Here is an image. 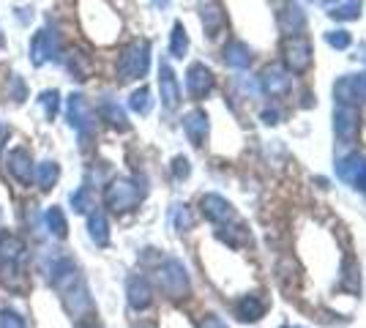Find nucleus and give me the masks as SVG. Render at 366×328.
<instances>
[{"label": "nucleus", "instance_id": "1", "mask_svg": "<svg viewBox=\"0 0 366 328\" xmlns=\"http://www.w3.org/2000/svg\"><path fill=\"white\" fill-rule=\"evenodd\" d=\"M148 66H151V44H148L145 38H137V41H132V44L121 52L118 77H121V82L140 79V77H145Z\"/></svg>", "mask_w": 366, "mask_h": 328}, {"label": "nucleus", "instance_id": "2", "mask_svg": "<svg viewBox=\"0 0 366 328\" xmlns=\"http://www.w3.org/2000/svg\"><path fill=\"white\" fill-rule=\"evenodd\" d=\"M140 200H143V189H140L132 178H115V181L107 186V194H104L107 208L115 211V214H126V211L137 208Z\"/></svg>", "mask_w": 366, "mask_h": 328}, {"label": "nucleus", "instance_id": "3", "mask_svg": "<svg viewBox=\"0 0 366 328\" xmlns=\"http://www.w3.org/2000/svg\"><path fill=\"white\" fill-rule=\"evenodd\" d=\"M60 47H63V41H60V33L55 27L36 30L33 38H30V63L33 66H44V63L55 60L60 55Z\"/></svg>", "mask_w": 366, "mask_h": 328}, {"label": "nucleus", "instance_id": "4", "mask_svg": "<svg viewBox=\"0 0 366 328\" xmlns=\"http://www.w3.org/2000/svg\"><path fill=\"white\" fill-rule=\"evenodd\" d=\"M156 279H159V288H162L164 296H170V299H186L188 296V274L178 260L162 263L159 271H156Z\"/></svg>", "mask_w": 366, "mask_h": 328}, {"label": "nucleus", "instance_id": "5", "mask_svg": "<svg viewBox=\"0 0 366 328\" xmlns=\"http://www.w3.org/2000/svg\"><path fill=\"white\" fill-rule=\"evenodd\" d=\"M282 55H284V66L295 74H304L312 66V44L306 36H287L282 44Z\"/></svg>", "mask_w": 366, "mask_h": 328}, {"label": "nucleus", "instance_id": "6", "mask_svg": "<svg viewBox=\"0 0 366 328\" xmlns=\"http://www.w3.org/2000/svg\"><path fill=\"white\" fill-rule=\"evenodd\" d=\"M66 118H69L71 129H77V134L82 140L90 137V131H93V110H90V104L85 101L82 93H71L66 99Z\"/></svg>", "mask_w": 366, "mask_h": 328}, {"label": "nucleus", "instance_id": "7", "mask_svg": "<svg viewBox=\"0 0 366 328\" xmlns=\"http://www.w3.org/2000/svg\"><path fill=\"white\" fill-rule=\"evenodd\" d=\"M5 170H8V175H11L19 186H30V184H33V173H36V164H33V159H30V151L22 148V145L11 148V151L5 153Z\"/></svg>", "mask_w": 366, "mask_h": 328}, {"label": "nucleus", "instance_id": "8", "mask_svg": "<svg viewBox=\"0 0 366 328\" xmlns=\"http://www.w3.org/2000/svg\"><path fill=\"white\" fill-rule=\"evenodd\" d=\"M27 255V244L16 233H0V266H19Z\"/></svg>", "mask_w": 366, "mask_h": 328}, {"label": "nucleus", "instance_id": "9", "mask_svg": "<svg viewBox=\"0 0 366 328\" xmlns=\"http://www.w3.org/2000/svg\"><path fill=\"white\" fill-rule=\"evenodd\" d=\"M186 88H188V93H191L194 99L208 96L210 88H213V74H210V68H208L205 63H191L188 71H186Z\"/></svg>", "mask_w": 366, "mask_h": 328}, {"label": "nucleus", "instance_id": "10", "mask_svg": "<svg viewBox=\"0 0 366 328\" xmlns=\"http://www.w3.org/2000/svg\"><path fill=\"white\" fill-rule=\"evenodd\" d=\"M334 129H337V137L350 142L358 131V110L350 107V104H339L337 112H334Z\"/></svg>", "mask_w": 366, "mask_h": 328}, {"label": "nucleus", "instance_id": "11", "mask_svg": "<svg viewBox=\"0 0 366 328\" xmlns=\"http://www.w3.org/2000/svg\"><path fill=\"white\" fill-rule=\"evenodd\" d=\"M49 282L63 293V290H69L71 285L80 282V271H77V266L69 257H58L52 263V268H49Z\"/></svg>", "mask_w": 366, "mask_h": 328}, {"label": "nucleus", "instance_id": "12", "mask_svg": "<svg viewBox=\"0 0 366 328\" xmlns=\"http://www.w3.org/2000/svg\"><path fill=\"white\" fill-rule=\"evenodd\" d=\"M339 178L342 181H347V184H353L356 189H361L366 192V159L364 156H347V159H342L339 162Z\"/></svg>", "mask_w": 366, "mask_h": 328}, {"label": "nucleus", "instance_id": "13", "mask_svg": "<svg viewBox=\"0 0 366 328\" xmlns=\"http://www.w3.org/2000/svg\"><path fill=\"white\" fill-rule=\"evenodd\" d=\"M126 296H129L132 310H148L151 301H154V290H151L148 279L140 277V274L129 277V282H126Z\"/></svg>", "mask_w": 366, "mask_h": 328}, {"label": "nucleus", "instance_id": "14", "mask_svg": "<svg viewBox=\"0 0 366 328\" xmlns=\"http://www.w3.org/2000/svg\"><path fill=\"white\" fill-rule=\"evenodd\" d=\"M199 208H202V214H205L210 222H216V225H224V222H230V219L235 216L232 205H230L224 197H219V194H205V197L199 200Z\"/></svg>", "mask_w": 366, "mask_h": 328}, {"label": "nucleus", "instance_id": "15", "mask_svg": "<svg viewBox=\"0 0 366 328\" xmlns=\"http://www.w3.org/2000/svg\"><path fill=\"white\" fill-rule=\"evenodd\" d=\"M63 304H66V310L74 318H80V315H85L90 310V293H88V288H85L82 279L77 285H71L69 290H63Z\"/></svg>", "mask_w": 366, "mask_h": 328}, {"label": "nucleus", "instance_id": "16", "mask_svg": "<svg viewBox=\"0 0 366 328\" xmlns=\"http://www.w3.org/2000/svg\"><path fill=\"white\" fill-rule=\"evenodd\" d=\"M159 90H162V101L170 110L178 107V101H181V85H178V79H175V74H173V68L167 63H162V68H159Z\"/></svg>", "mask_w": 366, "mask_h": 328}, {"label": "nucleus", "instance_id": "17", "mask_svg": "<svg viewBox=\"0 0 366 328\" xmlns=\"http://www.w3.org/2000/svg\"><path fill=\"white\" fill-rule=\"evenodd\" d=\"M183 129H186V137L194 142V145H202L205 137H208V115L202 110H191L186 112L183 118Z\"/></svg>", "mask_w": 366, "mask_h": 328}, {"label": "nucleus", "instance_id": "18", "mask_svg": "<svg viewBox=\"0 0 366 328\" xmlns=\"http://www.w3.org/2000/svg\"><path fill=\"white\" fill-rule=\"evenodd\" d=\"M235 315H238V320H243V323H254V320H260V318L265 315V304H263L257 296H243V299L235 304Z\"/></svg>", "mask_w": 366, "mask_h": 328}, {"label": "nucleus", "instance_id": "19", "mask_svg": "<svg viewBox=\"0 0 366 328\" xmlns=\"http://www.w3.org/2000/svg\"><path fill=\"white\" fill-rule=\"evenodd\" d=\"M88 236L96 241V247H107L110 244V222L101 211H90L88 216Z\"/></svg>", "mask_w": 366, "mask_h": 328}, {"label": "nucleus", "instance_id": "20", "mask_svg": "<svg viewBox=\"0 0 366 328\" xmlns=\"http://www.w3.org/2000/svg\"><path fill=\"white\" fill-rule=\"evenodd\" d=\"M58 178H60L58 162H41V164L36 167V173H33V181L38 184L41 192H52L55 184H58Z\"/></svg>", "mask_w": 366, "mask_h": 328}, {"label": "nucleus", "instance_id": "21", "mask_svg": "<svg viewBox=\"0 0 366 328\" xmlns=\"http://www.w3.org/2000/svg\"><path fill=\"white\" fill-rule=\"evenodd\" d=\"M224 63L232 66V68H246L252 63V52L243 41H230L224 47Z\"/></svg>", "mask_w": 366, "mask_h": 328}, {"label": "nucleus", "instance_id": "22", "mask_svg": "<svg viewBox=\"0 0 366 328\" xmlns=\"http://www.w3.org/2000/svg\"><path fill=\"white\" fill-rule=\"evenodd\" d=\"M279 25H282L284 33L295 36V33L304 27V11H301L298 5H293V3H287L284 11H279Z\"/></svg>", "mask_w": 366, "mask_h": 328}, {"label": "nucleus", "instance_id": "23", "mask_svg": "<svg viewBox=\"0 0 366 328\" xmlns=\"http://www.w3.org/2000/svg\"><path fill=\"white\" fill-rule=\"evenodd\" d=\"M44 225H47V230H49L55 238H66V236H69V222H66V214H63L58 205H52V208H47V211H44Z\"/></svg>", "mask_w": 366, "mask_h": 328}, {"label": "nucleus", "instance_id": "24", "mask_svg": "<svg viewBox=\"0 0 366 328\" xmlns=\"http://www.w3.org/2000/svg\"><path fill=\"white\" fill-rule=\"evenodd\" d=\"M99 115H101V121H107V123L115 126V129H129V118H126L123 107L115 104V101H101Z\"/></svg>", "mask_w": 366, "mask_h": 328}, {"label": "nucleus", "instance_id": "25", "mask_svg": "<svg viewBox=\"0 0 366 328\" xmlns=\"http://www.w3.org/2000/svg\"><path fill=\"white\" fill-rule=\"evenodd\" d=\"M202 25H205L208 36H216V33L224 27V11H221L216 3L205 5V8H202Z\"/></svg>", "mask_w": 366, "mask_h": 328}, {"label": "nucleus", "instance_id": "26", "mask_svg": "<svg viewBox=\"0 0 366 328\" xmlns=\"http://www.w3.org/2000/svg\"><path fill=\"white\" fill-rule=\"evenodd\" d=\"M263 85H265L268 93H282V90H287L290 77L284 71H279V68H265L263 71Z\"/></svg>", "mask_w": 366, "mask_h": 328}, {"label": "nucleus", "instance_id": "27", "mask_svg": "<svg viewBox=\"0 0 366 328\" xmlns=\"http://www.w3.org/2000/svg\"><path fill=\"white\" fill-rule=\"evenodd\" d=\"M186 49H188V36H186V27H183L181 22H175V25H173V36H170V52H173L175 58H183V55H186Z\"/></svg>", "mask_w": 366, "mask_h": 328}, {"label": "nucleus", "instance_id": "28", "mask_svg": "<svg viewBox=\"0 0 366 328\" xmlns=\"http://www.w3.org/2000/svg\"><path fill=\"white\" fill-rule=\"evenodd\" d=\"M71 208H74L77 214L93 211V197H90V189H88V186H82V189H77V192L71 194Z\"/></svg>", "mask_w": 366, "mask_h": 328}, {"label": "nucleus", "instance_id": "29", "mask_svg": "<svg viewBox=\"0 0 366 328\" xmlns=\"http://www.w3.org/2000/svg\"><path fill=\"white\" fill-rule=\"evenodd\" d=\"M38 101H41L44 115L52 121V118L58 115V107H60V93H58V90H44V93L38 96Z\"/></svg>", "mask_w": 366, "mask_h": 328}, {"label": "nucleus", "instance_id": "30", "mask_svg": "<svg viewBox=\"0 0 366 328\" xmlns=\"http://www.w3.org/2000/svg\"><path fill=\"white\" fill-rule=\"evenodd\" d=\"M129 107H132L134 112L145 115V112L151 110V90H148V88H140V90H134V93H132V99H129Z\"/></svg>", "mask_w": 366, "mask_h": 328}, {"label": "nucleus", "instance_id": "31", "mask_svg": "<svg viewBox=\"0 0 366 328\" xmlns=\"http://www.w3.org/2000/svg\"><path fill=\"white\" fill-rule=\"evenodd\" d=\"M358 14H361V0H347V3H342L331 11L334 19H356Z\"/></svg>", "mask_w": 366, "mask_h": 328}, {"label": "nucleus", "instance_id": "32", "mask_svg": "<svg viewBox=\"0 0 366 328\" xmlns=\"http://www.w3.org/2000/svg\"><path fill=\"white\" fill-rule=\"evenodd\" d=\"M337 99H339V104H350V101H356L358 99V93H356V85H353V77H347V79H342L339 85H337Z\"/></svg>", "mask_w": 366, "mask_h": 328}, {"label": "nucleus", "instance_id": "33", "mask_svg": "<svg viewBox=\"0 0 366 328\" xmlns=\"http://www.w3.org/2000/svg\"><path fill=\"white\" fill-rule=\"evenodd\" d=\"M69 71L77 79H88V63H85V55L82 52H71L69 55Z\"/></svg>", "mask_w": 366, "mask_h": 328}, {"label": "nucleus", "instance_id": "34", "mask_svg": "<svg viewBox=\"0 0 366 328\" xmlns=\"http://www.w3.org/2000/svg\"><path fill=\"white\" fill-rule=\"evenodd\" d=\"M0 328H27L25 318L14 310H0Z\"/></svg>", "mask_w": 366, "mask_h": 328}, {"label": "nucleus", "instance_id": "35", "mask_svg": "<svg viewBox=\"0 0 366 328\" xmlns=\"http://www.w3.org/2000/svg\"><path fill=\"white\" fill-rule=\"evenodd\" d=\"M8 99H11V101H16V104L27 99V85H25V79L11 77V90H8Z\"/></svg>", "mask_w": 366, "mask_h": 328}, {"label": "nucleus", "instance_id": "36", "mask_svg": "<svg viewBox=\"0 0 366 328\" xmlns=\"http://www.w3.org/2000/svg\"><path fill=\"white\" fill-rule=\"evenodd\" d=\"M173 219H175V227H178V230H188V227H191V214H188V208H186V205H178V208H175V214H173Z\"/></svg>", "mask_w": 366, "mask_h": 328}, {"label": "nucleus", "instance_id": "37", "mask_svg": "<svg viewBox=\"0 0 366 328\" xmlns=\"http://www.w3.org/2000/svg\"><path fill=\"white\" fill-rule=\"evenodd\" d=\"M328 44L337 47V49H345V47H350V33H345V30H334V33H328Z\"/></svg>", "mask_w": 366, "mask_h": 328}, {"label": "nucleus", "instance_id": "38", "mask_svg": "<svg viewBox=\"0 0 366 328\" xmlns=\"http://www.w3.org/2000/svg\"><path fill=\"white\" fill-rule=\"evenodd\" d=\"M173 173H175V178H186V175L191 173V167H188V159H186V156H178V159L173 162Z\"/></svg>", "mask_w": 366, "mask_h": 328}, {"label": "nucleus", "instance_id": "39", "mask_svg": "<svg viewBox=\"0 0 366 328\" xmlns=\"http://www.w3.org/2000/svg\"><path fill=\"white\" fill-rule=\"evenodd\" d=\"M199 328H227V323L221 318H216V315H208V318L199 320Z\"/></svg>", "mask_w": 366, "mask_h": 328}, {"label": "nucleus", "instance_id": "40", "mask_svg": "<svg viewBox=\"0 0 366 328\" xmlns=\"http://www.w3.org/2000/svg\"><path fill=\"white\" fill-rule=\"evenodd\" d=\"M353 85H356V93L366 99V74H361V77H353Z\"/></svg>", "mask_w": 366, "mask_h": 328}, {"label": "nucleus", "instance_id": "41", "mask_svg": "<svg viewBox=\"0 0 366 328\" xmlns=\"http://www.w3.org/2000/svg\"><path fill=\"white\" fill-rule=\"evenodd\" d=\"M5 137H8V126L0 123V151H3V145H5Z\"/></svg>", "mask_w": 366, "mask_h": 328}, {"label": "nucleus", "instance_id": "42", "mask_svg": "<svg viewBox=\"0 0 366 328\" xmlns=\"http://www.w3.org/2000/svg\"><path fill=\"white\" fill-rule=\"evenodd\" d=\"M77 328H99V326H96V323H80Z\"/></svg>", "mask_w": 366, "mask_h": 328}, {"label": "nucleus", "instance_id": "43", "mask_svg": "<svg viewBox=\"0 0 366 328\" xmlns=\"http://www.w3.org/2000/svg\"><path fill=\"white\" fill-rule=\"evenodd\" d=\"M5 47V36H3V30H0V49Z\"/></svg>", "mask_w": 366, "mask_h": 328}, {"label": "nucleus", "instance_id": "44", "mask_svg": "<svg viewBox=\"0 0 366 328\" xmlns=\"http://www.w3.org/2000/svg\"><path fill=\"white\" fill-rule=\"evenodd\" d=\"M167 3H170V0H156V5H167Z\"/></svg>", "mask_w": 366, "mask_h": 328}, {"label": "nucleus", "instance_id": "45", "mask_svg": "<svg viewBox=\"0 0 366 328\" xmlns=\"http://www.w3.org/2000/svg\"><path fill=\"white\" fill-rule=\"evenodd\" d=\"M134 328H154V326H134Z\"/></svg>", "mask_w": 366, "mask_h": 328}, {"label": "nucleus", "instance_id": "46", "mask_svg": "<svg viewBox=\"0 0 366 328\" xmlns=\"http://www.w3.org/2000/svg\"><path fill=\"white\" fill-rule=\"evenodd\" d=\"M287 328H290V326H287Z\"/></svg>", "mask_w": 366, "mask_h": 328}]
</instances>
